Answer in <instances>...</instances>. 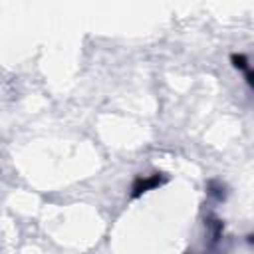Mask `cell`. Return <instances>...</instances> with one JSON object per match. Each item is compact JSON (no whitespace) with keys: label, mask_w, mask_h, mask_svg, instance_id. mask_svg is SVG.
<instances>
[{"label":"cell","mask_w":254,"mask_h":254,"mask_svg":"<svg viewBox=\"0 0 254 254\" xmlns=\"http://www.w3.org/2000/svg\"><path fill=\"white\" fill-rule=\"evenodd\" d=\"M157 185H161V177H159V175H153V177H149V179H141V181H137L135 187H133V196H139L141 192H145V190H149V189H153V187H157Z\"/></svg>","instance_id":"cell-1"},{"label":"cell","mask_w":254,"mask_h":254,"mask_svg":"<svg viewBox=\"0 0 254 254\" xmlns=\"http://www.w3.org/2000/svg\"><path fill=\"white\" fill-rule=\"evenodd\" d=\"M232 60L236 62V65H238V67H244V65H246V64H244V58H242V56H234Z\"/></svg>","instance_id":"cell-2"},{"label":"cell","mask_w":254,"mask_h":254,"mask_svg":"<svg viewBox=\"0 0 254 254\" xmlns=\"http://www.w3.org/2000/svg\"><path fill=\"white\" fill-rule=\"evenodd\" d=\"M250 83H252V85H254V71H252V73H250Z\"/></svg>","instance_id":"cell-3"}]
</instances>
